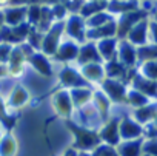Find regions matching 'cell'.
Instances as JSON below:
<instances>
[{
  "mask_svg": "<svg viewBox=\"0 0 157 156\" xmlns=\"http://www.w3.org/2000/svg\"><path fill=\"white\" fill-rule=\"evenodd\" d=\"M19 141L13 133H6L0 141V156H17Z\"/></svg>",
  "mask_w": 157,
  "mask_h": 156,
  "instance_id": "obj_24",
  "label": "cell"
},
{
  "mask_svg": "<svg viewBox=\"0 0 157 156\" xmlns=\"http://www.w3.org/2000/svg\"><path fill=\"white\" fill-rule=\"evenodd\" d=\"M88 63H105L99 50H97V45L96 42H85L82 46H80V53H78V57H77V65L82 66V65H88Z\"/></svg>",
  "mask_w": 157,
  "mask_h": 156,
  "instance_id": "obj_14",
  "label": "cell"
},
{
  "mask_svg": "<svg viewBox=\"0 0 157 156\" xmlns=\"http://www.w3.org/2000/svg\"><path fill=\"white\" fill-rule=\"evenodd\" d=\"M149 104V98L145 96L143 93L134 90V88H129L128 90V105H131L134 110L136 108H140V107H145Z\"/></svg>",
  "mask_w": 157,
  "mask_h": 156,
  "instance_id": "obj_27",
  "label": "cell"
},
{
  "mask_svg": "<svg viewBox=\"0 0 157 156\" xmlns=\"http://www.w3.org/2000/svg\"><path fill=\"white\" fill-rule=\"evenodd\" d=\"M5 13H3V8H0V30L5 26Z\"/></svg>",
  "mask_w": 157,
  "mask_h": 156,
  "instance_id": "obj_38",
  "label": "cell"
},
{
  "mask_svg": "<svg viewBox=\"0 0 157 156\" xmlns=\"http://www.w3.org/2000/svg\"><path fill=\"white\" fill-rule=\"evenodd\" d=\"M28 63L36 73H39V74H42L45 77H51L52 76V65H51L48 56L43 54L42 51H34L28 57Z\"/></svg>",
  "mask_w": 157,
  "mask_h": 156,
  "instance_id": "obj_17",
  "label": "cell"
},
{
  "mask_svg": "<svg viewBox=\"0 0 157 156\" xmlns=\"http://www.w3.org/2000/svg\"><path fill=\"white\" fill-rule=\"evenodd\" d=\"M139 73L146 77L149 81H155L157 82V60H149V62H142Z\"/></svg>",
  "mask_w": 157,
  "mask_h": 156,
  "instance_id": "obj_29",
  "label": "cell"
},
{
  "mask_svg": "<svg viewBox=\"0 0 157 156\" xmlns=\"http://www.w3.org/2000/svg\"><path fill=\"white\" fill-rule=\"evenodd\" d=\"M111 37H117V17L100 26V28H96V30H86V42L91 40V42H99V40H103V39H111Z\"/></svg>",
  "mask_w": 157,
  "mask_h": 156,
  "instance_id": "obj_18",
  "label": "cell"
},
{
  "mask_svg": "<svg viewBox=\"0 0 157 156\" xmlns=\"http://www.w3.org/2000/svg\"><path fill=\"white\" fill-rule=\"evenodd\" d=\"M16 124V119L10 114V110L6 107V102L2 99V96H0V125H2L3 128L6 130H11Z\"/></svg>",
  "mask_w": 157,
  "mask_h": 156,
  "instance_id": "obj_28",
  "label": "cell"
},
{
  "mask_svg": "<svg viewBox=\"0 0 157 156\" xmlns=\"http://www.w3.org/2000/svg\"><path fill=\"white\" fill-rule=\"evenodd\" d=\"M91 156H120L117 151V147L108 145V144H100L93 153Z\"/></svg>",
  "mask_w": 157,
  "mask_h": 156,
  "instance_id": "obj_32",
  "label": "cell"
},
{
  "mask_svg": "<svg viewBox=\"0 0 157 156\" xmlns=\"http://www.w3.org/2000/svg\"><path fill=\"white\" fill-rule=\"evenodd\" d=\"M62 156H78V151H77L74 147H69V148L65 150V153H63Z\"/></svg>",
  "mask_w": 157,
  "mask_h": 156,
  "instance_id": "obj_37",
  "label": "cell"
},
{
  "mask_svg": "<svg viewBox=\"0 0 157 156\" xmlns=\"http://www.w3.org/2000/svg\"><path fill=\"white\" fill-rule=\"evenodd\" d=\"M88 2H106V0H88Z\"/></svg>",
  "mask_w": 157,
  "mask_h": 156,
  "instance_id": "obj_40",
  "label": "cell"
},
{
  "mask_svg": "<svg viewBox=\"0 0 157 156\" xmlns=\"http://www.w3.org/2000/svg\"><path fill=\"white\" fill-rule=\"evenodd\" d=\"M93 102H94V107H96L97 113L100 114L102 121H103V122L108 121V119H109V118H108V114H109V108H111V104H113V102L109 101V98H108L102 90H97V91H94Z\"/></svg>",
  "mask_w": 157,
  "mask_h": 156,
  "instance_id": "obj_21",
  "label": "cell"
},
{
  "mask_svg": "<svg viewBox=\"0 0 157 156\" xmlns=\"http://www.w3.org/2000/svg\"><path fill=\"white\" fill-rule=\"evenodd\" d=\"M143 156H149V154H143Z\"/></svg>",
  "mask_w": 157,
  "mask_h": 156,
  "instance_id": "obj_45",
  "label": "cell"
},
{
  "mask_svg": "<svg viewBox=\"0 0 157 156\" xmlns=\"http://www.w3.org/2000/svg\"><path fill=\"white\" fill-rule=\"evenodd\" d=\"M100 90L109 98V101L113 104H122V105H128V88L126 84L123 81H117V79H106L99 84Z\"/></svg>",
  "mask_w": 157,
  "mask_h": 156,
  "instance_id": "obj_3",
  "label": "cell"
},
{
  "mask_svg": "<svg viewBox=\"0 0 157 156\" xmlns=\"http://www.w3.org/2000/svg\"><path fill=\"white\" fill-rule=\"evenodd\" d=\"M85 2L86 0H60L59 3H62L69 11V14H78V11H80Z\"/></svg>",
  "mask_w": 157,
  "mask_h": 156,
  "instance_id": "obj_33",
  "label": "cell"
},
{
  "mask_svg": "<svg viewBox=\"0 0 157 156\" xmlns=\"http://www.w3.org/2000/svg\"><path fill=\"white\" fill-rule=\"evenodd\" d=\"M108 3H109V0H106V2H88L86 0V2L83 3V6L80 8V11H78V14L86 20V19L93 17L97 13L106 11L108 10Z\"/></svg>",
  "mask_w": 157,
  "mask_h": 156,
  "instance_id": "obj_25",
  "label": "cell"
},
{
  "mask_svg": "<svg viewBox=\"0 0 157 156\" xmlns=\"http://www.w3.org/2000/svg\"><path fill=\"white\" fill-rule=\"evenodd\" d=\"M143 134L142 125L132 119V116H123L120 119V139L122 141H134L140 139Z\"/></svg>",
  "mask_w": 157,
  "mask_h": 156,
  "instance_id": "obj_13",
  "label": "cell"
},
{
  "mask_svg": "<svg viewBox=\"0 0 157 156\" xmlns=\"http://www.w3.org/2000/svg\"><path fill=\"white\" fill-rule=\"evenodd\" d=\"M69 93H71L74 108H85L86 105H90V102L93 101V96H94V91L90 87L72 88V90H69Z\"/></svg>",
  "mask_w": 157,
  "mask_h": 156,
  "instance_id": "obj_20",
  "label": "cell"
},
{
  "mask_svg": "<svg viewBox=\"0 0 157 156\" xmlns=\"http://www.w3.org/2000/svg\"><path fill=\"white\" fill-rule=\"evenodd\" d=\"M13 48H14V45H11V43H0V63L2 65H8Z\"/></svg>",
  "mask_w": 157,
  "mask_h": 156,
  "instance_id": "obj_34",
  "label": "cell"
},
{
  "mask_svg": "<svg viewBox=\"0 0 157 156\" xmlns=\"http://www.w3.org/2000/svg\"><path fill=\"white\" fill-rule=\"evenodd\" d=\"M114 19H116V17H114L111 13L102 11V13H97V14H94L93 17L86 19L85 22H86V28H88V30H96V28H100V26H103V25L113 22Z\"/></svg>",
  "mask_w": 157,
  "mask_h": 156,
  "instance_id": "obj_26",
  "label": "cell"
},
{
  "mask_svg": "<svg viewBox=\"0 0 157 156\" xmlns=\"http://www.w3.org/2000/svg\"><path fill=\"white\" fill-rule=\"evenodd\" d=\"M145 19H148V13L142 8H137L134 11H129V13L119 16L117 17V37L120 40L125 39L128 36V33L131 31V28Z\"/></svg>",
  "mask_w": 157,
  "mask_h": 156,
  "instance_id": "obj_6",
  "label": "cell"
},
{
  "mask_svg": "<svg viewBox=\"0 0 157 156\" xmlns=\"http://www.w3.org/2000/svg\"><path fill=\"white\" fill-rule=\"evenodd\" d=\"M3 3H6V5H8V0H3Z\"/></svg>",
  "mask_w": 157,
  "mask_h": 156,
  "instance_id": "obj_44",
  "label": "cell"
},
{
  "mask_svg": "<svg viewBox=\"0 0 157 156\" xmlns=\"http://www.w3.org/2000/svg\"><path fill=\"white\" fill-rule=\"evenodd\" d=\"M120 119L122 118H119V116H113L103 122L102 128L99 130V134H100V139L103 144L117 147L122 142V139H120Z\"/></svg>",
  "mask_w": 157,
  "mask_h": 156,
  "instance_id": "obj_7",
  "label": "cell"
},
{
  "mask_svg": "<svg viewBox=\"0 0 157 156\" xmlns=\"http://www.w3.org/2000/svg\"><path fill=\"white\" fill-rule=\"evenodd\" d=\"M154 22H157V11H155V14H154V19H152Z\"/></svg>",
  "mask_w": 157,
  "mask_h": 156,
  "instance_id": "obj_41",
  "label": "cell"
},
{
  "mask_svg": "<svg viewBox=\"0 0 157 156\" xmlns=\"http://www.w3.org/2000/svg\"><path fill=\"white\" fill-rule=\"evenodd\" d=\"M51 105L54 108V113L65 121H71L72 111H74V105H72V99H71V93L66 88L57 90L52 98H51Z\"/></svg>",
  "mask_w": 157,
  "mask_h": 156,
  "instance_id": "obj_4",
  "label": "cell"
},
{
  "mask_svg": "<svg viewBox=\"0 0 157 156\" xmlns=\"http://www.w3.org/2000/svg\"><path fill=\"white\" fill-rule=\"evenodd\" d=\"M119 42L120 39L119 37H111V39H103V40H99L96 42L97 45V50L103 59V62H109L113 59L117 57V50H119Z\"/></svg>",
  "mask_w": 157,
  "mask_h": 156,
  "instance_id": "obj_19",
  "label": "cell"
},
{
  "mask_svg": "<svg viewBox=\"0 0 157 156\" xmlns=\"http://www.w3.org/2000/svg\"><path fill=\"white\" fill-rule=\"evenodd\" d=\"M65 34V20H59L54 22L52 26L48 30V33L43 36V42H42V48L40 51L43 54L49 56H56L60 43H62V36Z\"/></svg>",
  "mask_w": 157,
  "mask_h": 156,
  "instance_id": "obj_2",
  "label": "cell"
},
{
  "mask_svg": "<svg viewBox=\"0 0 157 156\" xmlns=\"http://www.w3.org/2000/svg\"><path fill=\"white\" fill-rule=\"evenodd\" d=\"M154 122H155V127H157V116H155V119H154Z\"/></svg>",
  "mask_w": 157,
  "mask_h": 156,
  "instance_id": "obj_43",
  "label": "cell"
},
{
  "mask_svg": "<svg viewBox=\"0 0 157 156\" xmlns=\"http://www.w3.org/2000/svg\"><path fill=\"white\" fill-rule=\"evenodd\" d=\"M66 125L69 128V131L75 136L74 139V144L72 147L77 150V151H94L102 142L100 139V134L99 131L96 130H91V128H86V127H80L77 125L75 122H71V121H66Z\"/></svg>",
  "mask_w": 157,
  "mask_h": 156,
  "instance_id": "obj_1",
  "label": "cell"
},
{
  "mask_svg": "<svg viewBox=\"0 0 157 156\" xmlns=\"http://www.w3.org/2000/svg\"><path fill=\"white\" fill-rule=\"evenodd\" d=\"M149 40L157 45V22L149 20Z\"/></svg>",
  "mask_w": 157,
  "mask_h": 156,
  "instance_id": "obj_36",
  "label": "cell"
},
{
  "mask_svg": "<svg viewBox=\"0 0 157 156\" xmlns=\"http://www.w3.org/2000/svg\"><path fill=\"white\" fill-rule=\"evenodd\" d=\"M155 116H157V105L155 104H148V105L136 108L132 111V119L137 121L140 125L142 124H148L149 121L155 119Z\"/></svg>",
  "mask_w": 157,
  "mask_h": 156,
  "instance_id": "obj_23",
  "label": "cell"
},
{
  "mask_svg": "<svg viewBox=\"0 0 157 156\" xmlns=\"http://www.w3.org/2000/svg\"><path fill=\"white\" fill-rule=\"evenodd\" d=\"M125 40L132 43L136 48L148 45V40H149V19H145V20L139 22L137 25H134L131 28V31L128 33V36L125 37Z\"/></svg>",
  "mask_w": 157,
  "mask_h": 156,
  "instance_id": "obj_9",
  "label": "cell"
},
{
  "mask_svg": "<svg viewBox=\"0 0 157 156\" xmlns=\"http://www.w3.org/2000/svg\"><path fill=\"white\" fill-rule=\"evenodd\" d=\"M5 13V23L10 28L19 26L26 22L28 17V6H13V5H5L3 6Z\"/></svg>",
  "mask_w": 157,
  "mask_h": 156,
  "instance_id": "obj_16",
  "label": "cell"
},
{
  "mask_svg": "<svg viewBox=\"0 0 157 156\" xmlns=\"http://www.w3.org/2000/svg\"><path fill=\"white\" fill-rule=\"evenodd\" d=\"M143 153L149 156H157V138L155 139H146L143 142Z\"/></svg>",
  "mask_w": 157,
  "mask_h": 156,
  "instance_id": "obj_35",
  "label": "cell"
},
{
  "mask_svg": "<svg viewBox=\"0 0 157 156\" xmlns=\"http://www.w3.org/2000/svg\"><path fill=\"white\" fill-rule=\"evenodd\" d=\"M59 82L62 84L63 88L72 90V88H80V87H88V82L85 77L80 74L78 68H72L69 65H65L59 71Z\"/></svg>",
  "mask_w": 157,
  "mask_h": 156,
  "instance_id": "obj_8",
  "label": "cell"
},
{
  "mask_svg": "<svg viewBox=\"0 0 157 156\" xmlns=\"http://www.w3.org/2000/svg\"><path fill=\"white\" fill-rule=\"evenodd\" d=\"M117 59H119V62H120L123 66H126L128 70H131V68L137 63V60H139V51H137V48H136L132 43H129L128 40L122 39V40L119 42Z\"/></svg>",
  "mask_w": 157,
  "mask_h": 156,
  "instance_id": "obj_12",
  "label": "cell"
},
{
  "mask_svg": "<svg viewBox=\"0 0 157 156\" xmlns=\"http://www.w3.org/2000/svg\"><path fill=\"white\" fill-rule=\"evenodd\" d=\"M86 22L80 14H69L65 20V34L80 45L86 42Z\"/></svg>",
  "mask_w": 157,
  "mask_h": 156,
  "instance_id": "obj_5",
  "label": "cell"
},
{
  "mask_svg": "<svg viewBox=\"0 0 157 156\" xmlns=\"http://www.w3.org/2000/svg\"><path fill=\"white\" fill-rule=\"evenodd\" d=\"M80 74L85 77L88 84H102L106 79V71H105V63H88L78 66Z\"/></svg>",
  "mask_w": 157,
  "mask_h": 156,
  "instance_id": "obj_15",
  "label": "cell"
},
{
  "mask_svg": "<svg viewBox=\"0 0 157 156\" xmlns=\"http://www.w3.org/2000/svg\"><path fill=\"white\" fill-rule=\"evenodd\" d=\"M3 5H5V3H3V0H0V8H2Z\"/></svg>",
  "mask_w": 157,
  "mask_h": 156,
  "instance_id": "obj_42",
  "label": "cell"
},
{
  "mask_svg": "<svg viewBox=\"0 0 157 156\" xmlns=\"http://www.w3.org/2000/svg\"><path fill=\"white\" fill-rule=\"evenodd\" d=\"M29 99H31V94H29L28 88L20 85V84H17V85H14L10 90V94L5 99V102H6L8 110H17V108L25 107L29 102Z\"/></svg>",
  "mask_w": 157,
  "mask_h": 156,
  "instance_id": "obj_11",
  "label": "cell"
},
{
  "mask_svg": "<svg viewBox=\"0 0 157 156\" xmlns=\"http://www.w3.org/2000/svg\"><path fill=\"white\" fill-rule=\"evenodd\" d=\"M42 8H43L42 3H34V5H29V6H28L26 22H28L33 28H36V26L40 23V20H42Z\"/></svg>",
  "mask_w": 157,
  "mask_h": 156,
  "instance_id": "obj_30",
  "label": "cell"
},
{
  "mask_svg": "<svg viewBox=\"0 0 157 156\" xmlns=\"http://www.w3.org/2000/svg\"><path fill=\"white\" fill-rule=\"evenodd\" d=\"M139 51V60L140 62H149V60H157V45L148 43L145 46L137 48Z\"/></svg>",
  "mask_w": 157,
  "mask_h": 156,
  "instance_id": "obj_31",
  "label": "cell"
},
{
  "mask_svg": "<svg viewBox=\"0 0 157 156\" xmlns=\"http://www.w3.org/2000/svg\"><path fill=\"white\" fill-rule=\"evenodd\" d=\"M143 139H134V141H122L117 145V151L120 156H140L143 151Z\"/></svg>",
  "mask_w": 157,
  "mask_h": 156,
  "instance_id": "obj_22",
  "label": "cell"
},
{
  "mask_svg": "<svg viewBox=\"0 0 157 156\" xmlns=\"http://www.w3.org/2000/svg\"><path fill=\"white\" fill-rule=\"evenodd\" d=\"M80 43H77L75 40H71V39H66V40H62L54 59L59 60V62H63V63H69V62H77V57H78V53H80Z\"/></svg>",
  "mask_w": 157,
  "mask_h": 156,
  "instance_id": "obj_10",
  "label": "cell"
},
{
  "mask_svg": "<svg viewBox=\"0 0 157 156\" xmlns=\"http://www.w3.org/2000/svg\"><path fill=\"white\" fill-rule=\"evenodd\" d=\"M2 128H3V127H2V125H0V141H2V138L5 136V134H2Z\"/></svg>",
  "mask_w": 157,
  "mask_h": 156,
  "instance_id": "obj_39",
  "label": "cell"
}]
</instances>
